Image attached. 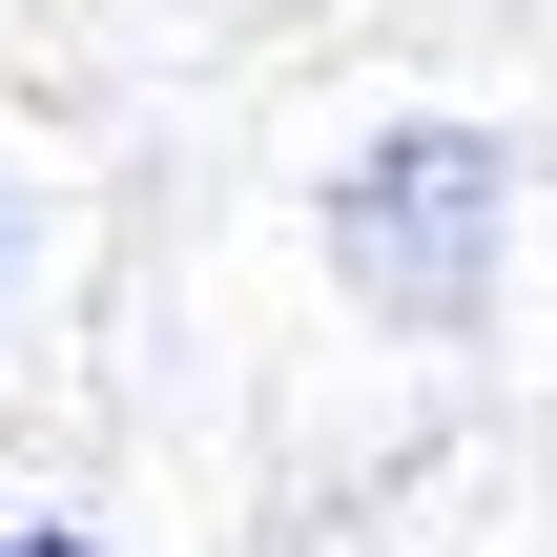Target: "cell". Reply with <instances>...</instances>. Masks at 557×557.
Returning a JSON list of instances; mask_svg holds the SVG:
<instances>
[{"label": "cell", "instance_id": "1", "mask_svg": "<svg viewBox=\"0 0 557 557\" xmlns=\"http://www.w3.org/2000/svg\"><path fill=\"white\" fill-rule=\"evenodd\" d=\"M331 269H351L393 331H455L475 269H496V145H475V124H393V145L331 186Z\"/></svg>", "mask_w": 557, "mask_h": 557}, {"label": "cell", "instance_id": "2", "mask_svg": "<svg viewBox=\"0 0 557 557\" xmlns=\"http://www.w3.org/2000/svg\"><path fill=\"white\" fill-rule=\"evenodd\" d=\"M0 557H62V537H0Z\"/></svg>", "mask_w": 557, "mask_h": 557}]
</instances>
